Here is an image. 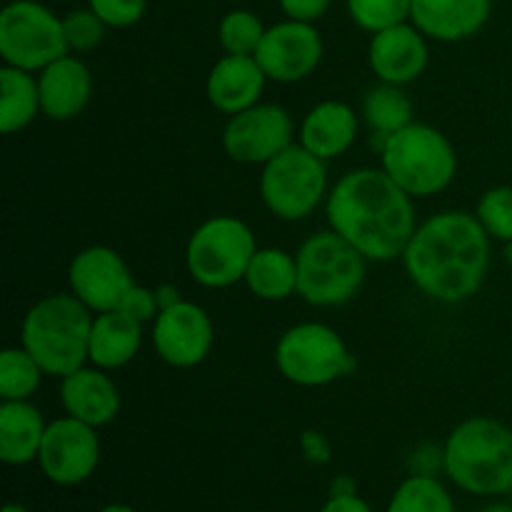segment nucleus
I'll return each mask as SVG.
<instances>
[{"label":"nucleus","instance_id":"obj_21","mask_svg":"<svg viewBox=\"0 0 512 512\" xmlns=\"http://www.w3.org/2000/svg\"><path fill=\"white\" fill-rule=\"evenodd\" d=\"M358 113L343 100H323L303 118L300 145L320 160H335L348 153L358 138Z\"/></svg>","mask_w":512,"mask_h":512},{"label":"nucleus","instance_id":"obj_22","mask_svg":"<svg viewBox=\"0 0 512 512\" xmlns=\"http://www.w3.org/2000/svg\"><path fill=\"white\" fill-rule=\"evenodd\" d=\"M143 345V323L123 310L95 313L90 330V363L103 370H118L128 365Z\"/></svg>","mask_w":512,"mask_h":512},{"label":"nucleus","instance_id":"obj_6","mask_svg":"<svg viewBox=\"0 0 512 512\" xmlns=\"http://www.w3.org/2000/svg\"><path fill=\"white\" fill-rule=\"evenodd\" d=\"M298 295L315 308L350 303L365 283V255L335 230H320L300 243Z\"/></svg>","mask_w":512,"mask_h":512},{"label":"nucleus","instance_id":"obj_11","mask_svg":"<svg viewBox=\"0 0 512 512\" xmlns=\"http://www.w3.org/2000/svg\"><path fill=\"white\" fill-rule=\"evenodd\" d=\"M295 125L285 108L258 103L238 115H230L223 130V150L243 165H265L293 145Z\"/></svg>","mask_w":512,"mask_h":512},{"label":"nucleus","instance_id":"obj_37","mask_svg":"<svg viewBox=\"0 0 512 512\" xmlns=\"http://www.w3.org/2000/svg\"><path fill=\"white\" fill-rule=\"evenodd\" d=\"M410 468H413V475H433L435 478L440 468L445 470V453L435 445H420L410 458Z\"/></svg>","mask_w":512,"mask_h":512},{"label":"nucleus","instance_id":"obj_42","mask_svg":"<svg viewBox=\"0 0 512 512\" xmlns=\"http://www.w3.org/2000/svg\"><path fill=\"white\" fill-rule=\"evenodd\" d=\"M480 512H512V505H508V503H493V505H488V508H483Z\"/></svg>","mask_w":512,"mask_h":512},{"label":"nucleus","instance_id":"obj_26","mask_svg":"<svg viewBox=\"0 0 512 512\" xmlns=\"http://www.w3.org/2000/svg\"><path fill=\"white\" fill-rule=\"evenodd\" d=\"M363 120L373 135H393L413 123V103L400 85L378 83L363 100Z\"/></svg>","mask_w":512,"mask_h":512},{"label":"nucleus","instance_id":"obj_2","mask_svg":"<svg viewBox=\"0 0 512 512\" xmlns=\"http://www.w3.org/2000/svg\"><path fill=\"white\" fill-rule=\"evenodd\" d=\"M410 280L428 298L463 303L485 283L490 268V235L478 215L445 210L415 228L403 253Z\"/></svg>","mask_w":512,"mask_h":512},{"label":"nucleus","instance_id":"obj_35","mask_svg":"<svg viewBox=\"0 0 512 512\" xmlns=\"http://www.w3.org/2000/svg\"><path fill=\"white\" fill-rule=\"evenodd\" d=\"M285 18L300 20V23H315L330 10L333 0H278Z\"/></svg>","mask_w":512,"mask_h":512},{"label":"nucleus","instance_id":"obj_29","mask_svg":"<svg viewBox=\"0 0 512 512\" xmlns=\"http://www.w3.org/2000/svg\"><path fill=\"white\" fill-rule=\"evenodd\" d=\"M265 30L268 28H265L260 15H255L253 10H230V13L223 15L218 25L220 48L228 55H255Z\"/></svg>","mask_w":512,"mask_h":512},{"label":"nucleus","instance_id":"obj_13","mask_svg":"<svg viewBox=\"0 0 512 512\" xmlns=\"http://www.w3.org/2000/svg\"><path fill=\"white\" fill-rule=\"evenodd\" d=\"M255 60L260 63L268 80L275 83H300L323 60V38L313 23L283 20L265 30Z\"/></svg>","mask_w":512,"mask_h":512},{"label":"nucleus","instance_id":"obj_28","mask_svg":"<svg viewBox=\"0 0 512 512\" xmlns=\"http://www.w3.org/2000/svg\"><path fill=\"white\" fill-rule=\"evenodd\" d=\"M43 368L38 360L18 345L5 348L0 353V398L3 400H28L43 380Z\"/></svg>","mask_w":512,"mask_h":512},{"label":"nucleus","instance_id":"obj_34","mask_svg":"<svg viewBox=\"0 0 512 512\" xmlns=\"http://www.w3.org/2000/svg\"><path fill=\"white\" fill-rule=\"evenodd\" d=\"M118 310L128 313L130 318L140 320L143 325L153 323V320L158 318V313H160L158 295H155V290L143 288V285H133V288L128 290V295H125L123 305H120Z\"/></svg>","mask_w":512,"mask_h":512},{"label":"nucleus","instance_id":"obj_17","mask_svg":"<svg viewBox=\"0 0 512 512\" xmlns=\"http://www.w3.org/2000/svg\"><path fill=\"white\" fill-rule=\"evenodd\" d=\"M493 13V0H413L410 23L425 38L458 43L473 38Z\"/></svg>","mask_w":512,"mask_h":512},{"label":"nucleus","instance_id":"obj_44","mask_svg":"<svg viewBox=\"0 0 512 512\" xmlns=\"http://www.w3.org/2000/svg\"><path fill=\"white\" fill-rule=\"evenodd\" d=\"M3 512H28V508H23V505H18V503H8L3 508Z\"/></svg>","mask_w":512,"mask_h":512},{"label":"nucleus","instance_id":"obj_27","mask_svg":"<svg viewBox=\"0 0 512 512\" xmlns=\"http://www.w3.org/2000/svg\"><path fill=\"white\" fill-rule=\"evenodd\" d=\"M388 512H455V503L438 478L410 475L390 498Z\"/></svg>","mask_w":512,"mask_h":512},{"label":"nucleus","instance_id":"obj_25","mask_svg":"<svg viewBox=\"0 0 512 512\" xmlns=\"http://www.w3.org/2000/svg\"><path fill=\"white\" fill-rule=\"evenodd\" d=\"M40 110L38 78L28 70L3 65L0 68V130L13 135L28 128Z\"/></svg>","mask_w":512,"mask_h":512},{"label":"nucleus","instance_id":"obj_30","mask_svg":"<svg viewBox=\"0 0 512 512\" xmlns=\"http://www.w3.org/2000/svg\"><path fill=\"white\" fill-rule=\"evenodd\" d=\"M410 8L413 0H348L350 20L368 33L408 23Z\"/></svg>","mask_w":512,"mask_h":512},{"label":"nucleus","instance_id":"obj_23","mask_svg":"<svg viewBox=\"0 0 512 512\" xmlns=\"http://www.w3.org/2000/svg\"><path fill=\"white\" fill-rule=\"evenodd\" d=\"M45 428L43 413L28 400L0 403V460L5 465H28L38 460Z\"/></svg>","mask_w":512,"mask_h":512},{"label":"nucleus","instance_id":"obj_7","mask_svg":"<svg viewBox=\"0 0 512 512\" xmlns=\"http://www.w3.org/2000/svg\"><path fill=\"white\" fill-rule=\"evenodd\" d=\"M258 243L248 225L235 215H213L193 230L185 248L190 278L210 290L245 280Z\"/></svg>","mask_w":512,"mask_h":512},{"label":"nucleus","instance_id":"obj_38","mask_svg":"<svg viewBox=\"0 0 512 512\" xmlns=\"http://www.w3.org/2000/svg\"><path fill=\"white\" fill-rule=\"evenodd\" d=\"M320 512H373V508L360 495H340V498H328Z\"/></svg>","mask_w":512,"mask_h":512},{"label":"nucleus","instance_id":"obj_14","mask_svg":"<svg viewBox=\"0 0 512 512\" xmlns=\"http://www.w3.org/2000/svg\"><path fill=\"white\" fill-rule=\"evenodd\" d=\"M68 283L70 293L93 313H108L123 305L135 280L118 250L108 245H90L70 260Z\"/></svg>","mask_w":512,"mask_h":512},{"label":"nucleus","instance_id":"obj_24","mask_svg":"<svg viewBox=\"0 0 512 512\" xmlns=\"http://www.w3.org/2000/svg\"><path fill=\"white\" fill-rule=\"evenodd\" d=\"M243 283L260 300H288L298 295V260L283 248H258Z\"/></svg>","mask_w":512,"mask_h":512},{"label":"nucleus","instance_id":"obj_12","mask_svg":"<svg viewBox=\"0 0 512 512\" xmlns=\"http://www.w3.org/2000/svg\"><path fill=\"white\" fill-rule=\"evenodd\" d=\"M98 428L78 418L53 420L45 428L38 463L45 478L55 485H80L95 473L100 463Z\"/></svg>","mask_w":512,"mask_h":512},{"label":"nucleus","instance_id":"obj_4","mask_svg":"<svg viewBox=\"0 0 512 512\" xmlns=\"http://www.w3.org/2000/svg\"><path fill=\"white\" fill-rule=\"evenodd\" d=\"M93 318V310L73 293L48 295L25 315L20 345L38 360L45 375L65 378L90 363Z\"/></svg>","mask_w":512,"mask_h":512},{"label":"nucleus","instance_id":"obj_39","mask_svg":"<svg viewBox=\"0 0 512 512\" xmlns=\"http://www.w3.org/2000/svg\"><path fill=\"white\" fill-rule=\"evenodd\" d=\"M340 495H358L355 480L348 478V475H338V478L330 483V498H340Z\"/></svg>","mask_w":512,"mask_h":512},{"label":"nucleus","instance_id":"obj_41","mask_svg":"<svg viewBox=\"0 0 512 512\" xmlns=\"http://www.w3.org/2000/svg\"><path fill=\"white\" fill-rule=\"evenodd\" d=\"M100 512H135L130 505H123V503H113V505H105Z\"/></svg>","mask_w":512,"mask_h":512},{"label":"nucleus","instance_id":"obj_10","mask_svg":"<svg viewBox=\"0 0 512 512\" xmlns=\"http://www.w3.org/2000/svg\"><path fill=\"white\" fill-rule=\"evenodd\" d=\"M63 18L35 0H8L0 10V55L5 65L40 73L68 55Z\"/></svg>","mask_w":512,"mask_h":512},{"label":"nucleus","instance_id":"obj_3","mask_svg":"<svg viewBox=\"0 0 512 512\" xmlns=\"http://www.w3.org/2000/svg\"><path fill=\"white\" fill-rule=\"evenodd\" d=\"M445 475L480 498L512 493V430L485 415L463 420L445 440Z\"/></svg>","mask_w":512,"mask_h":512},{"label":"nucleus","instance_id":"obj_31","mask_svg":"<svg viewBox=\"0 0 512 512\" xmlns=\"http://www.w3.org/2000/svg\"><path fill=\"white\" fill-rule=\"evenodd\" d=\"M478 220L488 235L500 243H510L512 240V185H498L490 188L483 198L478 200V210H475Z\"/></svg>","mask_w":512,"mask_h":512},{"label":"nucleus","instance_id":"obj_40","mask_svg":"<svg viewBox=\"0 0 512 512\" xmlns=\"http://www.w3.org/2000/svg\"><path fill=\"white\" fill-rule=\"evenodd\" d=\"M155 295H158V305L160 310L170 308V305L180 303V290L175 288V285H160V288H155Z\"/></svg>","mask_w":512,"mask_h":512},{"label":"nucleus","instance_id":"obj_9","mask_svg":"<svg viewBox=\"0 0 512 512\" xmlns=\"http://www.w3.org/2000/svg\"><path fill=\"white\" fill-rule=\"evenodd\" d=\"M260 198L265 208L280 220H303L315 213L328 198V168L325 160L305 150L303 145H290L283 153L263 165L260 173Z\"/></svg>","mask_w":512,"mask_h":512},{"label":"nucleus","instance_id":"obj_32","mask_svg":"<svg viewBox=\"0 0 512 512\" xmlns=\"http://www.w3.org/2000/svg\"><path fill=\"white\" fill-rule=\"evenodd\" d=\"M105 28L108 25L90 8L73 10V13H68L63 18V30L70 53H88V50L98 48L105 38Z\"/></svg>","mask_w":512,"mask_h":512},{"label":"nucleus","instance_id":"obj_36","mask_svg":"<svg viewBox=\"0 0 512 512\" xmlns=\"http://www.w3.org/2000/svg\"><path fill=\"white\" fill-rule=\"evenodd\" d=\"M300 450H303L305 460L313 465H325L330 463V455H333V448H330V440L325 438L318 430H305L300 435Z\"/></svg>","mask_w":512,"mask_h":512},{"label":"nucleus","instance_id":"obj_43","mask_svg":"<svg viewBox=\"0 0 512 512\" xmlns=\"http://www.w3.org/2000/svg\"><path fill=\"white\" fill-rule=\"evenodd\" d=\"M503 258H505V263L512 268V240L510 243H503Z\"/></svg>","mask_w":512,"mask_h":512},{"label":"nucleus","instance_id":"obj_18","mask_svg":"<svg viewBox=\"0 0 512 512\" xmlns=\"http://www.w3.org/2000/svg\"><path fill=\"white\" fill-rule=\"evenodd\" d=\"M268 75L255 55H225L210 68L205 95L210 105L225 115H238L260 103Z\"/></svg>","mask_w":512,"mask_h":512},{"label":"nucleus","instance_id":"obj_16","mask_svg":"<svg viewBox=\"0 0 512 512\" xmlns=\"http://www.w3.org/2000/svg\"><path fill=\"white\" fill-rule=\"evenodd\" d=\"M430 60L428 38L413 23H400L373 33L368 45L370 70L380 83L408 85L425 73Z\"/></svg>","mask_w":512,"mask_h":512},{"label":"nucleus","instance_id":"obj_33","mask_svg":"<svg viewBox=\"0 0 512 512\" xmlns=\"http://www.w3.org/2000/svg\"><path fill=\"white\" fill-rule=\"evenodd\" d=\"M88 8L103 20L108 28H130L140 23L148 0H88Z\"/></svg>","mask_w":512,"mask_h":512},{"label":"nucleus","instance_id":"obj_1","mask_svg":"<svg viewBox=\"0 0 512 512\" xmlns=\"http://www.w3.org/2000/svg\"><path fill=\"white\" fill-rule=\"evenodd\" d=\"M330 230L343 235L365 260L403 258L415 228L413 195L405 193L383 168L345 173L325 198Z\"/></svg>","mask_w":512,"mask_h":512},{"label":"nucleus","instance_id":"obj_45","mask_svg":"<svg viewBox=\"0 0 512 512\" xmlns=\"http://www.w3.org/2000/svg\"><path fill=\"white\" fill-rule=\"evenodd\" d=\"M5 3H8V0H5Z\"/></svg>","mask_w":512,"mask_h":512},{"label":"nucleus","instance_id":"obj_20","mask_svg":"<svg viewBox=\"0 0 512 512\" xmlns=\"http://www.w3.org/2000/svg\"><path fill=\"white\" fill-rule=\"evenodd\" d=\"M60 403L70 418L103 428L120 413V390L108 370L83 365L75 373L60 378Z\"/></svg>","mask_w":512,"mask_h":512},{"label":"nucleus","instance_id":"obj_8","mask_svg":"<svg viewBox=\"0 0 512 512\" xmlns=\"http://www.w3.org/2000/svg\"><path fill=\"white\" fill-rule=\"evenodd\" d=\"M280 375L300 388H323L355 370V360L338 330L325 323H300L275 345Z\"/></svg>","mask_w":512,"mask_h":512},{"label":"nucleus","instance_id":"obj_15","mask_svg":"<svg viewBox=\"0 0 512 512\" xmlns=\"http://www.w3.org/2000/svg\"><path fill=\"white\" fill-rule=\"evenodd\" d=\"M153 348L170 368H195L213 350V320L198 303L180 300L153 320Z\"/></svg>","mask_w":512,"mask_h":512},{"label":"nucleus","instance_id":"obj_19","mask_svg":"<svg viewBox=\"0 0 512 512\" xmlns=\"http://www.w3.org/2000/svg\"><path fill=\"white\" fill-rule=\"evenodd\" d=\"M40 110L50 120H73L93 95V75L78 55H63L38 73Z\"/></svg>","mask_w":512,"mask_h":512},{"label":"nucleus","instance_id":"obj_5","mask_svg":"<svg viewBox=\"0 0 512 512\" xmlns=\"http://www.w3.org/2000/svg\"><path fill=\"white\" fill-rule=\"evenodd\" d=\"M380 168L413 198L438 195L458 173L453 143L428 123H410L388 135L380 150Z\"/></svg>","mask_w":512,"mask_h":512}]
</instances>
